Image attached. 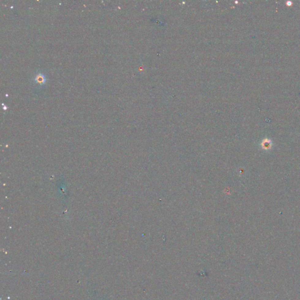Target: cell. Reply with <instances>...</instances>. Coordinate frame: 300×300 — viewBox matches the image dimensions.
<instances>
[{
  "label": "cell",
  "instance_id": "cell-1",
  "mask_svg": "<svg viewBox=\"0 0 300 300\" xmlns=\"http://www.w3.org/2000/svg\"><path fill=\"white\" fill-rule=\"evenodd\" d=\"M272 140L270 139H268V138H266V139L263 140L261 143V148L264 150H268L270 149L272 147Z\"/></svg>",
  "mask_w": 300,
  "mask_h": 300
},
{
  "label": "cell",
  "instance_id": "cell-2",
  "mask_svg": "<svg viewBox=\"0 0 300 300\" xmlns=\"http://www.w3.org/2000/svg\"><path fill=\"white\" fill-rule=\"evenodd\" d=\"M35 81L37 83L43 84L45 82V76L43 75H42V74H39V75H36V76L35 79Z\"/></svg>",
  "mask_w": 300,
  "mask_h": 300
},
{
  "label": "cell",
  "instance_id": "cell-3",
  "mask_svg": "<svg viewBox=\"0 0 300 300\" xmlns=\"http://www.w3.org/2000/svg\"><path fill=\"white\" fill-rule=\"evenodd\" d=\"M286 4L287 6H291V5H292V2H291V1H287V2Z\"/></svg>",
  "mask_w": 300,
  "mask_h": 300
}]
</instances>
